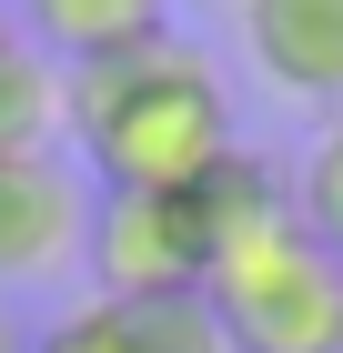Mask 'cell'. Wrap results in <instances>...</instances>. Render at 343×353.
<instances>
[{
    "instance_id": "cell-13",
    "label": "cell",
    "mask_w": 343,
    "mask_h": 353,
    "mask_svg": "<svg viewBox=\"0 0 343 353\" xmlns=\"http://www.w3.org/2000/svg\"><path fill=\"white\" fill-rule=\"evenodd\" d=\"M212 10H233V0H212Z\"/></svg>"
},
{
    "instance_id": "cell-6",
    "label": "cell",
    "mask_w": 343,
    "mask_h": 353,
    "mask_svg": "<svg viewBox=\"0 0 343 353\" xmlns=\"http://www.w3.org/2000/svg\"><path fill=\"white\" fill-rule=\"evenodd\" d=\"M10 21L30 30L41 61H111V51H141L172 30V0H10Z\"/></svg>"
},
{
    "instance_id": "cell-9",
    "label": "cell",
    "mask_w": 343,
    "mask_h": 353,
    "mask_svg": "<svg viewBox=\"0 0 343 353\" xmlns=\"http://www.w3.org/2000/svg\"><path fill=\"white\" fill-rule=\"evenodd\" d=\"M293 212L313 222V243L343 263V121L313 141V162H303V182H293Z\"/></svg>"
},
{
    "instance_id": "cell-1",
    "label": "cell",
    "mask_w": 343,
    "mask_h": 353,
    "mask_svg": "<svg viewBox=\"0 0 343 353\" xmlns=\"http://www.w3.org/2000/svg\"><path fill=\"white\" fill-rule=\"evenodd\" d=\"M202 222H212L202 303L233 353H343V263L313 243L273 162L222 152L202 172Z\"/></svg>"
},
{
    "instance_id": "cell-4",
    "label": "cell",
    "mask_w": 343,
    "mask_h": 353,
    "mask_svg": "<svg viewBox=\"0 0 343 353\" xmlns=\"http://www.w3.org/2000/svg\"><path fill=\"white\" fill-rule=\"evenodd\" d=\"M242 41L283 101H343V0H242Z\"/></svg>"
},
{
    "instance_id": "cell-10",
    "label": "cell",
    "mask_w": 343,
    "mask_h": 353,
    "mask_svg": "<svg viewBox=\"0 0 343 353\" xmlns=\"http://www.w3.org/2000/svg\"><path fill=\"white\" fill-rule=\"evenodd\" d=\"M30 353H141V343H132V313H121V303H81V313H61Z\"/></svg>"
},
{
    "instance_id": "cell-8",
    "label": "cell",
    "mask_w": 343,
    "mask_h": 353,
    "mask_svg": "<svg viewBox=\"0 0 343 353\" xmlns=\"http://www.w3.org/2000/svg\"><path fill=\"white\" fill-rule=\"evenodd\" d=\"M132 313V343L141 353H233L222 343V323H212L202 293H161V303H121Z\"/></svg>"
},
{
    "instance_id": "cell-12",
    "label": "cell",
    "mask_w": 343,
    "mask_h": 353,
    "mask_svg": "<svg viewBox=\"0 0 343 353\" xmlns=\"http://www.w3.org/2000/svg\"><path fill=\"white\" fill-rule=\"evenodd\" d=\"M10 343H21V333H10V313H0V353H10Z\"/></svg>"
},
{
    "instance_id": "cell-7",
    "label": "cell",
    "mask_w": 343,
    "mask_h": 353,
    "mask_svg": "<svg viewBox=\"0 0 343 353\" xmlns=\"http://www.w3.org/2000/svg\"><path fill=\"white\" fill-rule=\"evenodd\" d=\"M51 141H61V61L10 41L0 51V162H41Z\"/></svg>"
},
{
    "instance_id": "cell-11",
    "label": "cell",
    "mask_w": 343,
    "mask_h": 353,
    "mask_svg": "<svg viewBox=\"0 0 343 353\" xmlns=\"http://www.w3.org/2000/svg\"><path fill=\"white\" fill-rule=\"evenodd\" d=\"M10 41H21V21H10V10H0V51H10Z\"/></svg>"
},
{
    "instance_id": "cell-3",
    "label": "cell",
    "mask_w": 343,
    "mask_h": 353,
    "mask_svg": "<svg viewBox=\"0 0 343 353\" xmlns=\"http://www.w3.org/2000/svg\"><path fill=\"white\" fill-rule=\"evenodd\" d=\"M101 303H161V293H202L212 272V222L202 182L192 192H101V212L81 222Z\"/></svg>"
},
{
    "instance_id": "cell-2",
    "label": "cell",
    "mask_w": 343,
    "mask_h": 353,
    "mask_svg": "<svg viewBox=\"0 0 343 353\" xmlns=\"http://www.w3.org/2000/svg\"><path fill=\"white\" fill-rule=\"evenodd\" d=\"M61 121H71L81 162L101 172V192H192L233 152V111H222L212 61L172 30L141 51L61 71Z\"/></svg>"
},
{
    "instance_id": "cell-5",
    "label": "cell",
    "mask_w": 343,
    "mask_h": 353,
    "mask_svg": "<svg viewBox=\"0 0 343 353\" xmlns=\"http://www.w3.org/2000/svg\"><path fill=\"white\" fill-rule=\"evenodd\" d=\"M81 243V192L71 172L41 152V162H0V283H41L61 272Z\"/></svg>"
}]
</instances>
